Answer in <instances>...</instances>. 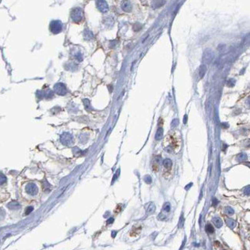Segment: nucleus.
Wrapping results in <instances>:
<instances>
[{"mask_svg":"<svg viewBox=\"0 0 250 250\" xmlns=\"http://www.w3.org/2000/svg\"><path fill=\"white\" fill-rule=\"evenodd\" d=\"M141 27H142V26L140 25L139 23H135V24L133 25V29H134V30H135V31H136V32L141 29Z\"/></svg>","mask_w":250,"mask_h":250,"instance_id":"24","label":"nucleus"},{"mask_svg":"<svg viewBox=\"0 0 250 250\" xmlns=\"http://www.w3.org/2000/svg\"><path fill=\"white\" fill-rule=\"evenodd\" d=\"M54 91L59 95H64L66 94V92H67V89H66L65 85L63 84V83L59 82L55 85Z\"/></svg>","mask_w":250,"mask_h":250,"instance_id":"4","label":"nucleus"},{"mask_svg":"<svg viewBox=\"0 0 250 250\" xmlns=\"http://www.w3.org/2000/svg\"><path fill=\"white\" fill-rule=\"evenodd\" d=\"M7 206L11 209H17L19 208H20V205L19 204L18 202H10L9 204L7 205Z\"/></svg>","mask_w":250,"mask_h":250,"instance_id":"14","label":"nucleus"},{"mask_svg":"<svg viewBox=\"0 0 250 250\" xmlns=\"http://www.w3.org/2000/svg\"><path fill=\"white\" fill-rule=\"evenodd\" d=\"M115 235H116V232H112V236L113 238L115 237Z\"/></svg>","mask_w":250,"mask_h":250,"instance_id":"33","label":"nucleus"},{"mask_svg":"<svg viewBox=\"0 0 250 250\" xmlns=\"http://www.w3.org/2000/svg\"><path fill=\"white\" fill-rule=\"evenodd\" d=\"M170 209H171V207H170V204L168 202L165 203L164 206H163V211H165L166 212H169L170 211Z\"/></svg>","mask_w":250,"mask_h":250,"instance_id":"20","label":"nucleus"},{"mask_svg":"<svg viewBox=\"0 0 250 250\" xmlns=\"http://www.w3.org/2000/svg\"><path fill=\"white\" fill-rule=\"evenodd\" d=\"M96 5L97 8L101 11L102 12H106L109 10V5L107 2L103 0H99V1H96Z\"/></svg>","mask_w":250,"mask_h":250,"instance_id":"6","label":"nucleus"},{"mask_svg":"<svg viewBox=\"0 0 250 250\" xmlns=\"http://www.w3.org/2000/svg\"><path fill=\"white\" fill-rule=\"evenodd\" d=\"M235 83V80L233 79H230L229 81L227 82V85L229 86V87H232V86H234Z\"/></svg>","mask_w":250,"mask_h":250,"instance_id":"19","label":"nucleus"},{"mask_svg":"<svg viewBox=\"0 0 250 250\" xmlns=\"http://www.w3.org/2000/svg\"><path fill=\"white\" fill-rule=\"evenodd\" d=\"M212 222H213V223H214V225H215L217 228H220V227H221V226L222 225V220L220 219L219 217H215V218H213Z\"/></svg>","mask_w":250,"mask_h":250,"instance_id":"13","label":"nucleus"},{"mask_svg":"<svg viewBox=\"0 0 250 250\" xmlns=\"http://www.w3.org/2000/svg\"><path fill=\"white\" fill-rule=\"evenodd\" d=\"M121 7L123 11L128 12H131L132 9V5L129 1H123L121 4Z\"/></svg>","mask_w":250,"mask_h":250,"instance_id":"9","label":"nucleus"},{"mask_svg":"<svg viewBox=\"0 0 250 250\" xmlns=\"http://www.w3.org/2000/svg\"><path fill=\"white\" fill-rule=\"evenodd\" d=\"M245 193L248 195H250V186H248V187H246L245 189Z\"/></svg>","mask_w":250,"mask_h":250,"instance_id":"27","label":"nucleus"},{"mask_svg":"<svg viewBox=\"0 0 250 250\" xmlns=\"http://www.w3.org/2000/svg\"><path fill=\"white\" fill-rule=\"evenodd\" d=\"M155 210V204L153 202H150L149 204V205H148L147 209H146V213H147L148 215H150V214H152V213L154 212Z\"/></svg>","mask_w":250,"mask_h":250,"instance_id":"11","label":"nucleus"},{"mask_svg":"<svg viewBox=\"0 0 250 250\" xmlns=\"http://www.w3.org/2000/svg\"><path fill=\"white\" fill-rule=\"evenodd\" d=\"M72 141H73L72 135L69 132H65L61 135V142L63 145H69L72 143Z\"/></svg>","mask_w":250,"mask_h":250,"instance_id":"5","label":"nucleus"},{"mask_svg":"<svg viewBox=\"0 0 250 250\" xmlns=\"http://www.w3.org/2000/svg\"><path fill=\"white\" fill-rule=\"evenodd\" d=\"M113 221H114V219H113V218H110L109 219H108L107 223H108V224H111V223L113 222Z\"/></svg>","mask_w":250,"mask_h":250,"instance_id":"30","label":"nucleus"},{"mask_svg":"<svg viewBox=\"0 0 250 250\" xmlns=\"http://www.w3.org/2000/svg\"><path fill=\"white\" fill-rule=\"evenodd\" d=\"M71 19L73 22H79L83 19V11L80 8H75L71 11Z\"/></svg>","mask_w":250,"mask_h":250,"instance_id":"1","label":"nucleus"},{"mask_svg":"<svg viewBox=\"0 0 250 250\" xmlns=\"http://www.w3.org/2000/svg\"><path fill=\"white\" fill-rule=\"evenodd\" d=\"M183 223H184V220H183V219H182V217L180 218V221H179V227H182Z\"/></svg>","mask_w":250,"mask_h":250,"instance_id":"29","label":"nucleus"},{"mask_svg":"<svg viewBox=\"0 0 250 250\" xmlns=\"http://www.w3.org/2000/svg\"><path fill=\"white\" fill-rule=\"evenodd\" d=\"M205 231L207 233H209V234H212V233L214 232L215 229L211 224H207L205 225Z\"/></svg>","mask_w":250,"mask_h":250,"instance_id":"15","label":"nucleus"},{"mask_svg":"<svg viewBox=\"0 0 250 250\" xmlns=\"http://www.w3.org/2000/svg\"><path fill=\"white\" fill-rule=\"evenodd\" d=\"M25 190L29 195H35L36 193L38 192V188L34 183H29V184L26 185L25 187Z\"/></svg>","mask_w":250,"mask_h":250,"instance_id":"7","label":"nucleus"},{"mask_svg":"<svg viewBox=\"0 0 250 250\" xmlns=\"http://www.w3.org/2000/svg\"><path fill=\"white\" fill-rule=\"evenodd\" d=\"M49 28L53 34H58V33L62 32V24L61 22L59 21V20H55V21L51 22L50 25H49Z\"/></svg>","mask_w":250,"mask_h":250,"instance_id":"2","label":"nucleus"},{"mask_svg":"<svg viewBox=\"0 0 250 250\" xmlns=\"http://www.w3.org/2000/svg\"><path fill=\"white\" fill-rule=\"evenodd\" d=\"M214 59V53L211 49H206L203 53L202 55V61L204 63L209 64Z\"/></svg>","mask_w":250,"mask_h":250,"instance_id":"3","label":"nucleus"},{"mask_svg":"<svg viewBox=\"0 0 250 250\" xmlns=\"http://www.w3.org/2000/svg\"><path fill=\"white\" fill-rule=\"evenodd\" d=\"M116 209H115V212H119L120 211V210H121V207H120V205H119L117 206V208H116Z\"/></svg>","mask_w":250,"mask_h":250,"instance_id":"31","label":"nucleus"},{"mask_svg":"<svg viewBox=\"0 0 250 250\" xmlns=\"http://www.w3.org/2000/svg\"><path fill=\"white\" fill-rule=\"evenodd\" d=\"M248 104L249 105V106H250V98L248 99Z\"/></svg>","mask_w":250,"mask_h":250,"instance_id":"35","label":"nucleus"},{"mask_svg":"<svg viewBox=\"0 0 250 250\" xmlns=\"http://www.w3.org/2000/svg\"><path fill=\"white\" fill-rule=\"evenodd\" d=\"M83 103H84V105H85V107L86 109H89L90 108H91V105H90V102H89V99H84V100H83Z\"/></svg>","mask_w":250,"mask_h":250,"instance_id":"18","label":"nucleus"},{"mask_svg":"<svg viewBox=\"0 0 250 250\" xmlns=\"http://www.w3.org/2000/svg\"><path fill=\"white\" fill-rule=\"evenodd\" d=\"M226 222H228V225H229L231 228H233V227L235 226V223L234 221H233V220H228V221H226Z\"/></svg>","mask_w":250,"mask_h":250,"instance_id":"25","label":"nucleus"},{"mask_svg":"<svg viewBox=\"0 0 250 250\" xmlns=\"http://www.w3.org/2000/svg\"><path fill=\"white\" fill-rule=\"evenodd\" d=\"M226 211L228 212V213H229V215H232V214H233V213H234V211H233V209H232L231 208H229V207L226 208Z\"/></svg>","mask_w":250,"mask_h":250,"instance_id":"26","label":"nucleus"},{"mask_svg":"<svg viewBox=\"0 0 250 250\" xmlns=\"http://www.w3.org/2000/svg\"><path fill=\"white\" fill-rule=\"evenodd\" d=\"M162 165H163L164 169H165L166 172H169L170 171H171V169L172 168V162L171 159H164L163 160Z\"/></svg>","mask_w":250,"mask_h":250,"instance_id":"8","label":"nucleus"},{"mask_svg":"<svg viewBox=\"0 0 250 250\" xmlns=\"http://www.w3.org/2000/svg\"><path fill=\"white\" fill-rule=\"evenodd\" d=\"M163 136V129L162 127H159L157 129V132H156L155 134V139L156 140H160Z\"/></svg>","mask_w":250,"mask_h":250,"instance_id":"12","label":"nucleus"},{"mask_svg":"<svg viewBox=\"0 0 250 250\" xmlns=\"http://www.w3.org/2000/svg\"><path fill=\"white\" fill-rule=\"evenodd\" d=\"M153 2L156 3V4H154V3L152 4V6H153V8H154V9L159 8V7H160V6L163 5H164L165 3V1H155V2Z\"/></svg>","mask_w":250,"mask_h":250,"instance_id":"17","label":"nucleus"},{"mask_svg":"<svg viewBox=\"0 0 250 250\" xmlns=\"http://www.w3.org/2000/svg\"><path fill=\"white\" fill-rule=\"evenodd\" d=\"M206 71H207V68H206V65H202L201 66L199 67V77L202 79L203 77H204V75H205V72Z\"/></svg>","mask_w":250,"mask_h":250,"instance_id":"10","label":"nucleus"},{"mask_svg":"<svg viewBox=\"0 0 250 250\" xmlns=\"http://www.w3.org/2000/svg\"><path fill=\"white\" fill-rule=\"evenodd\" d=\"M3 180H4L5 182H6V178L5 175H3L2 173H1V184L2 185L3 184Z\"/></svg>","mask_w":250,"mask_h":250,"instance_id":"28","label":"nucleus"},{"mask_svg":"<svg viewBox=\"0 0 250 250\" xmlns=\"http://www.w3.org/2000/svg\"><path fill=\"white\" fill-rule=\"evenodd\" d=\"M178 124H179V120H178V119H174V120H173V121L172 122L171 125H172V128H175V127H176V126L178 125Z\"/></svg>","mask_w":250,"mask_h":250,"instance_id":"23","label":"nucleus"},{"mask_svg":"<svg viewBox=\"0 0 250 250\" xmlns=\"http://www.w3.org/2000/svg\"><path fill=\"white\" fill-rule=\"evenodd\" d=\"M32 211H33V207H32V206H29V207H27V208L25 209V215H27L30 214V213H31Z\"/></svg>","mask_w":250,"mask_h":250,"instance_id":"21","label":"nucleus"},{"mask_svg":"<svg viewBox=\"0 0 250 250\" xmlns=\"http://www.w3.org/2000/svg\"><path fill=\"white\" fill-rule=\"evenodd\" d=\"M246 159H247V155H246V154H245V153H240L237 156V160L239 162L245 161V160H246Z\"/></svg>","mask_w":250,"mask_h":250,"instance_id":"16","label":"nucleus"},{"mask_svg":"<svg viewBox=\"0 0 250 250\" xmlns=\"http://www.w3.org/2000/svg\"><path fill=\"white\" fill-rule=\"evenodd\" d=\"M245 164L246 165H247V166H249V167L250 168V162H245Z\"/></svg>","mask_w":250,"mask_h":250,"instance_id":"34","label":"nucleus"},{"mask_svg":"<svg viewBox=\"0 0 250 250\" xmlns=\"http://www.w3.org/2000/svg\"><path fill=\"white\" fill-rule=\"evenodd\" d=\"M144 180H145V182L147 183V184H150V183L152 182V178L150 177L149 175H145Z\"/></svg>","mask_w":250,"mask_h":250,"instance_id":"22","label":"nucleus"},{"mask_svg":"<svg viewBox=\"0 0 250 250\" xmlns=\"http://www.w3.org/2000/svg\"><path fill=\"white\" fill-rule=\"evenodd\" d=\"M186 122H187V115H185V118H184V119H183V122H184L185 124Z\"/></svg>","mask_w":250,"mask_h":250,"instance_id":"32","label":"nucleus"}]
</instances>
